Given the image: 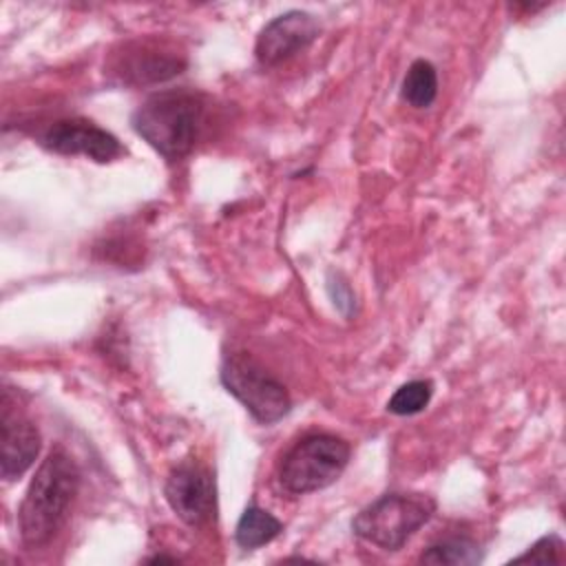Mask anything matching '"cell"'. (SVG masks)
<instances>
[{
  "label": "cell",
  "mask_w": 566,
  "mask_h": 566,
  "mask_svg": "<svg viewBox=\"0 0 566 566\" xmlns=\"http://www.w3.org/2000/svg\"><path fill=\"white\" fill-rule=\"evenodd\" d=\"M433 511L436 502L424 493H387L352 520V531L382 551H398Z\"/></svg>",
  "instance_id": "3"
},
{
  "label": "cell",
  "mask_w": 566,
  "mask_h": 566,
  "mask_svg": "<svg viewBox=\"0 0 566 566\" xmlns=\"http://www.w3.org/2000/svg\"><path fill=\"white\" fill-rule=\"evenodd\" d=\"M321 24L318 20L307 11H285L276 18H272L256 38V60L265 66L281 64L310 46L318 38Z\"/></svg>",
  "instance_id": "8"
},
{
  "label": "cell",
  "mask_w": 566,
  "mask_h": 566,
  "mask_svg": "<svg viewBox=\"0 0 566 566\" xmlns=\"http://www.w3.org/2000/svg\"><path fill=\"white\" fill-rule=\"evenodd\" d=\"M206 115L203 97L188 88L153 93L135 113L133 128L159 155L175 161L186 157L201 133Z\"/></svg>",
  "instance_id": "2"
},
{
  "label": "cell",
  "mask_w": 566,
  "mask_h": 566,
  "mask_svg": "<svg viewBox=\"0 0 566 566\" xmlns=\"http://www.w3.org/2000/svg\"><path fill=\"white\" fill-rule=\"evenodd\" d=\"M80 489V469L64 447H55L38 467L18 509L20 537L29 548L46 546L66 522Z\"/></svg>",
  "instance_id": "1"
},
{
  "label": "cell",
  "mask_w": 566,
  "mask_h": 566,
  "mask_svg": "<svg viewBox=\"0 0 566 566\" xmlns=\"http://www.w3.org/2000/svg\"><path fill=\"white\" fill-rule=\"evenodd\" d=\"M431 396H433L431 380H409L394 391V396L387 402V409L396 416H413L429 405Z\"/></svg>",
  "instance_id": "14"
},
{
  "label": "cell",
  "mask_w": 566,
  "mask_h": 566,
  "mask_svg": "<svg viewBox=\"0 0 566 566\" xmlns=\"http://www.w3.org/2000/svg\"><path fill=\"white\" fill-rule=\"evenodd\" d=\"M482 559V548L469 537H449L438 544H431L422 555L420 564L436 566H473Z\"/></svg>",
  "instance_id": "13"
},
{
  "label": "cell",
  "mask_w": 566,
  "mask_h": 566,
  "mask_svg": "<svg viewBox=\"0 0 566 566\" xmlns=\"http://www.w3.org/2000/svg\"><path fill=\"white\" fill-rule=\"evenodd\" d=\"M150 564H157V562H170V564H175L177 562V557H166V555H155V557H150L148 559Z\"/></svg>",
  "instance_id": "16"
},
{
  "label": "cell",
  "mask_w": 566,
  "mask_h": 566,
  "mask_svg": "<svg viewBox=\"0 0 566 566\" xmlns=\"http://www.w3.org/2000/svg\"><path fill=\"white\" fill-rule=\"evenodd\" d=\"M40 451V433L35 424L18 411L11 391H2V416H0V471L4 480L22 475Z\"/></svg>",
  "instance_id": "10"
},
{
  "label": "cell",
  "mask_w": 566,
  "mask_h": 566,
  "mask_svg": "<svg viewBox=\"0 0 566 566\" xmlns=\"http://www.w3.org/2000/svg\"><path fill=\"white\" fill-rule=\"evenodd\" d=\"M349 444L332 433L301 438L279 464V482L287 493L321 491L338 480L349 462Z\"/></svg>",
  "instance_id": "4"
},
{
  "label": "cell",
  "mask_w": 566,
  "mask_h": 566,
  "mask_svg": "<svg viewBox=\"0 0 566 566\" xmlns=\"http://www.w3.org/2000/svg\"><path fill=\"white\" fill-rule=\"evenodd\" d=\"M281 522L265 509L250 504L234 528V539L241 548H259L268 542H272L281 533Z\"/></svg>",
  "instance_id": "11"
},
{
  "label": "cell",
  "mask_w": 566,
  "mask_h": 566,
  "mask_svg": "<svg viewBox=\"0 0 566 566\" xmlns=\"http://www.w3.org/2000/svg\"><path fill=\"white\" fill-rule=\"evenodd\" d=\"M42 144L60 155H84L95 161H113L124 153L119 139L106 128L82 119H60L44 135Z\"/></svg>",
  "instance_id": "9"
},
{
  "label": "cell",
  "mask_w": 566,
  "mask_h": 566,
  "mask_svg": "<svg viewBox=\"0 0 566 566\" xmlns=\"http://www.w3.org/2000/svg\"><path fill=\"white\" fill-rule=\"evenodd\" d=\"M400 95L413 108H427L438 95V73L429 60H416L400 86Z\"/></svg>",
  "instance_id": "12"
},
{
  "label": "cell",
  "mask_w": 566,
  "mask_h": 566,
  "mask_svg": "<svg viewBox=\"0 0 566 566\" xmlns=\"http://www.w3.org/2000/svg\"><path fill=\"white\" fill-rule=\"evenodd\" d=\"M186 60L181 53L166 49L155 40H135L122 44L119 53H113L106 71L115 75L117 82L130 86L159 84L181 73Z\"/></svg>",
  "instance_id": "6"
},
{
  "label": "cell",
  "mask_w": 566,
  "mask_h": 566,
  "mask_svg": "<svg viewBox=\"0 0 566 566\" xmlns=\"http://www.w3.org/2000/svg\"><path fill=\"white\" fill-rule=\"evenodd\" d=\"M564 542L557 535H544L537 539L524 555L515 557V564L531 562V564H562L564 562Z\"/></svg>",
  "instance_id": "15"
},
{
  "label": "cell",
  "mask_w": 566,
  "mask_h": 566,
  "mask_svg": "<svg viewBox=\"0 0 566 566\" xmlns=\"http://www.w3.org/2000/svg\"><path fill=\"white\" fill-rule=\"evenodd\" d=\"M221 382L261 424L281 420L292 407L287 389L243 352L230 354L223 360Z\"/></svg>",
  "instance_id": "5"
},
{
  "label": "cell",
  "mask_w": 566,
  "mask_h": 566,
  "mask_svg": "<svg viewBox=\"0 0 566 566\" xmlns=\"http://www.w3.org/2000/svg\"><path fill=\"white\" fill-rule=\"evenodd\" d=\"M166 500L175 515L188 526H203L214 520L217 489L212 473L192 460L177 464L164 486Z\"/></svg>",
  "instance_id": "7"
}]
</instances>
